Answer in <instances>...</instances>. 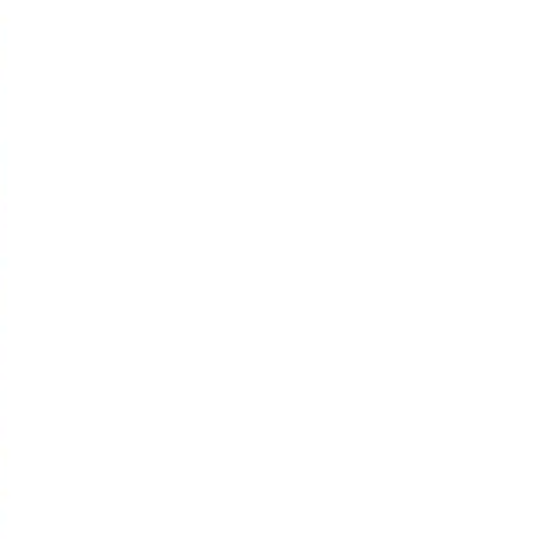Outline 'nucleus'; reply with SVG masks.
Instances as JSON below:
<instances>
[]
</instances>
